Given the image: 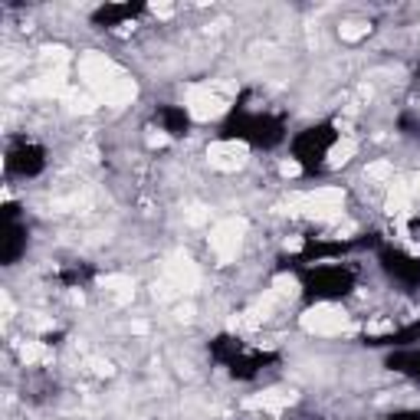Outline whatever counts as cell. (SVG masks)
Instances as JSON below:
<instances>
[{"mask_svg": "<svg viewBox=\"0 0 420 420\" xmlns=\"http://www.w3.org/2000/svg\"><path fill=\"white\" fill-rule=\"evenodd\" d=\"M79 73L86 79L89 92L99 99V102H108V106H122V102H129L135 96V86H131V79L122 75V69L112 59L99 53H89L79 59Z\"/></svg>", "mask_w": 420, "mask_h": 420, "instance_id": "1", "label": "cell"}, {"mask_svg": "<svg viewBox=\"0 0 420 420\" xmlns=\"http://www.w3.org/2000/svg\"><path fill=\"white\" fill-rule=\"evenodd\" d=\"M342 204H345V194L338 187H319V191H309V194H296L289 201L292 214H305L315 217V220H342Z\"/></svg>", "mask_w": 420, "mask_h": 420, "instance_id": "2", "label": "cell"}, {"mask_svg": "<svg viewBox=\"0 0 420 420\" xmlns=\"http://www.w3.org/2000/svg\"><path fill=\"white\" fill-rule=\"evenodd\" d=\"M197 282H201V270L194 266V259L178 253V256H171L164 263V280L154 286V296L158 299H171L174 292L184 296V292H194Z\"/></svg>", "mask_w": 420, "mask_h": 420, "instance_id": "3", "label": "cell"}, {"mask_svg": "<svg viewBox=\"0 0 420 420\" xmlns=\"http://www.w3.org/2000/svg\"><path fill=\"white\" fill-rule=\"evenodd\" d=\"M247 237V220L243 217H226L210 230V249L220 263H233L240 253V243Z\"/></svg>", "mask_w": 420, "mask_h": 420, "instance_id": "4", "label": "cell"}, {"mask_svg": "<svg viewBox=\"0 0 420 420\" xmlns=\"http://www.w3.org/2000/svg\"><path fill=\"white\" fill-rule=\"evenodd\" d=\"M302 328L315 335H342L348 328V315L338 305H315L302 315Z\"/></svg>", "mask_w": 420, "mask_h": 420, "instance_id": "5", "label": "cell"}, {"mask_svg": "<svg viewBox=\"0 0 420 420\" xmlns=\"http://www.w3.org/2000/svg\"><path fill=\"white\" fill-rule=\"evenodd\" d=\"M187 112H191L197 122L220 119V115L226 112V99L217 96L210 86H194L191 92H187Z\"/></svg>", "mask_w": 420, "mask_h": 420, "instance_id": "6", "label": "cell"}, {"mask_svg": "<svg viewBox=\"0 0 420 420\" xmlns=\"http://www.w3.org/2000/svg\"><path fill=\"white\" fill-rule=\"evenodd\" d=\"M207 158H210V168H217V171H237L247 164V145L243 141H217L207 148Z\"/></svg>", "mask_w": 420, "mask_h": 420, "instance_id": "7", "label": "cell"}, {"mask_svg": "<svg viewBox=\"0 0 420 420\" xmlns=\"http://www.w3.org/2000/svg\"><path fill=\"white\" fill-rule=\"evenodd\" d=\"M286 404H292V391H259L243 400L247 410H282Z\"/></svg>", "mask_w": 420, "mask_h": 420, "instance_id": "8", "label": "cell"}, {"mask_svg": "<svg viewBox=\"0 0 420 420\" xmlns=\"http://www.w3.org/2000/svg\"><path fill=\"white\" fill-rule=\"evenodd\" d=\"M410 201H414V194H410V184L404 181H394L388 191V214L398 217V220H404L410 210Z\"/></svg>", "mask_w": 420, "mask_h": 420, "instance_id": "9", "label": "cell"}, {"mask_svg": "<svg viewBox=\"0 0 420 420\" xmlns=\"http://www.w3.org/2000/svg\"><path fill=\"white\" fill-rule=\"evenodd\" d=\"M33 92L36 96H66V69L56 66L53 73H43L33 82Z\"/></svg>", "mask_w": 420, "mask_h": 420, "instance_id": "10", "label": "cell"}, {"mask_svg": "<svg viewBox=\"0 0 420 420\" xmlns=\"http://www.w3.org/2000/svg\"><path fill=\"white\" fill-rule=\"evenodd\" d=\"M102 289H106L112 299L129 302L131 292H135V282H131L129 276H106V280H102Z\"/></svg>", "mask_w": 420, "mask_h": 420, "instance_id": "11", "label": "cell"}, {"mask_svg": "<svg viewBox=\"0 0 420 420\" xmlns=\"http://www.w3.org/2000/svg\"><path fill=\"white\" fill-rule=\"evenodd\" d=\"M355 151H358L355 141H352V138H342V141H338V145L332 148V154H328V158H332L328 164H332V168H342V164L352 161V154H355Z\"/></svg>", "mask_w": 420, "mask_h": 420, "instance_id": "12", "label": "cell"}, {"mask_svg": "<svg viewBox=\"0 0 420 420\" xmlns=\"http://www.w3.org/2000/svg\"><path fill=\"white\" fill-rule=\"evenodd\" d=\"M66 102H69V112H92L99 99L92 96V92H69Z\"/></svg>", "mask_w": 420, "mask_h": 420, "instance_id": "13", "label": "cell"}, {"mask_svg": "<svg viewBox=\"0 0 420 420\" xmlns=\"http://www.w3.org/2000/svg\"><path fill=\"white\" fill-rule=\"evenodd\" d=\"M20 358L27 361V365H36V361H46V358H50V348H43L40 342H23Z\"/></svg>", "mask_w": 420, "mask_h": 420, "instance_id": "14", "label": "cell"}, {"mask_svg": "<svg viewBox=\"0 0 420 420\" xmlns=\"http://www.w3.org/2000/svg\"><path fill=\"white\" fill-rule=\"evenodd\" d=\"M273 292H276L280 299H292V296L299 292V282H296V276H276V282H273Z\"/></svg>", "mask_w": 420, "mask_h": 420, "instance_id": "15", "label": "cell"}, {"mask_svg": "<svg viewBox=\"0 0 420 420\" xmlns=\"http://www.w3.org/2000/svg\"><path fill=\"white\" fill-rule=\"evenodd\" d=\"M368 178L371 181H388V178H394V164L391 161H375V164H368Z\"/></svg>", "mask_w": 420, "mask_h": 420, "instance_id": "16", "label": "cell"}, {"mask_svg": "<svg viewBox=\"0 0 420 420\" xmlns=\"http://www.w3.org/2000/svg\"><path fill=\"white\" fill-rule=\"evenodd\" d=\"M338 33H342L345 40H358V36L368 33V27H361V23H345V27H338Z\"/></svg>", "mask_w": 420, "mask_h": 420, "instance_id": "17", "label": "cell"}, {"mask_svg": "<svg viewBox=\"0 0 420 420\" xmlns=\"http://www.w3.org/2000/svg\"><path fill=\"white\" fill-rule=\"evenodd\" d=\"M204 220H207V210H204V207H191V210H187V224H204Z\"/></svg>", "mask_w": 420, "mask_h": 420, "instance_id": "18", "label": "cell"}, {"mask_svg": "<svg viewBox=\"0 0 420 420\" xmlns=\"http://www.w3.org/2000/svg\"><path fill=\"white\" fill-rule=\"evenodd\" d=\"M280 171L286 174V178H299V171H302V168H299V164H296V161H282V168H280Z\"/></svg>", "mask_w": 420, "mask_h": 420, "instance_id": "19", "label": "cell"}, {"mask_svg": "<svg viewBox=\"0 0 420 420\" xmlns=\"http://www.w3.org/2000/svg\"><path fill=\"white\" fill-rule=\"evenodd\" d=\"M410 194L420 197V174H414V181H410Z\"/></svg>", "mask_w": 420, "mask_h": 420, "instance_id": "20", "label": "cell"}, {"mask_svg": "<svg viewBox=\"0 0 420 420\" xmlns=\"http://www.w3.org/2000/svg\"><path fill=\"white\" fill-rule=\"evenodd\" d=\"M154 13H158V17H171V7H168V3H161V7H158V3H154Z\"/></svg>", "mask_w": 420, "mask_h": 420, "instance_id": "21", "label": "cell"}]
</instances>
